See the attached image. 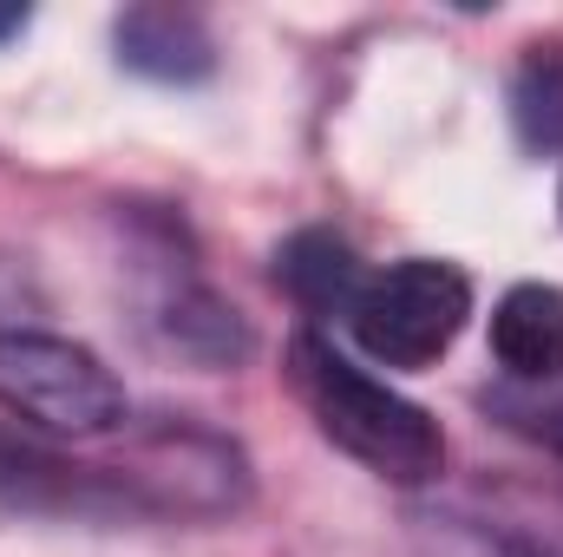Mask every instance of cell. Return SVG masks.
I'll return each instance as SVG.
<instances>
[{
	"instance_id": "9c48e42d",
	"label": "cell",
	"mask_w": 563,
	"mask_h": 557,
	"mask_svg": "<svg viewBox=\"0 0 563 557\" xmlns=\"http://www.w3.org/2000/svg\"><path fill=\"white\" fill-rule=\"evenodd\" d=\"M525 433H538L551 452H563V394H551L544 407H531V414H525Z\"/></svg>"
},
{
	"instance_id": "30bf717a",
	"label": "cell",
	"mask_w": 563,
	"mask_h": 557,
	"mask_svg": "<svg viewBox=\"0 0 563 557\" xmlns=\"http://www.w3.org/2000/svg\"><path fill=\"white\" fill-rule=\"evenodd\" d=\"M26 26V7H0V33H20Z\"/></svg>"
},
{
	"instance_id": "277c9868",
	"label": "cell",
	"mask_w": 563,
	"mask_h": 557,
	"mask_svg": "<svg viewBox=\"0 0 563 557\" xmlns=\"http://www.w3.org/2000/svg\"><path fill=\"white\" fill-rule=\"evenodd\" d=\"M492 354L518 381H563V288L518 282L492 308Z\"/></svg>"
},
{
	"instance_id": "6da1fadb",
	"label": "cell",
	"mask_w": 563,
	"mask_h": 557,
	"mask_svg": "<svg viewBox=\"0 0 563 557\" xmlns=\"http://www.w3.org/2000/svg\"><path fill=\"white\" fill-rule=\"evenodd\" d=\"M288 381H295L301 407L314 414V426L341 452H354L367 472H380L394 485H432L445 472L439 419L426 407H413L407 394H394L387 381H374L367 368H354L321 335H295L288 341Z\"/></svg>"
},
{
	"instance_id": "ba28073f",
	"label": "cell",
	"mask_w": 563,
	"mask_h": 557,
	"mask_svg": "<svg viewBox=\"0 0 563 557\" xmlns=\"http://www.w3.org/2000/svg\"><path fill=\"white\" fill-rule=\"evenodd\" d=\"M511 112H518V132L531 151H563V46H531Z\"/></svg>"
},
{
	"instance_id": "7a4b0ae2",
	"label": "cell",
	"mask_w": 563,
	"mask_h": 557,
	"mask_svg": "<svg viewBox=\"0 0 563 557\" xmlns=\"http://www.w3.org/2000/svg\"><path fill=\"white\" fill-rule=\"evenodd\" d=\"M465 315H472V282L452 263L407 256V263H387L361 282L347 328L380 368H426L459 341Z\"/></svg>"
},
{
	"instance_id": "52a82bcc",
	"label": "cell",
	"mask_w": 563,
	"mask_h": 557,
	"mask_svg": "<svg viewBox=\"0 0 563 557\" xmlns=\"http://www.w3.org/2000/svg\"><path fill=\"white\" fill-rule=\"evenodd\" d=\"M485 532L518 557H563V485H498Z\"/></svg>"
},
{
	"instance_id": "5b68a950",
	"label": "cell",
	"mask_w": 563,
	"mask_h": 557,
	"mask_svg": "<svg viewBox=\"0 0 563 557\" xmlns=\"http://www.w3.org/2000/svg\"><path fill=\"white\" fill-rule=\"evenodd\" d=\"M119 59L151 73V79H197V73H210V33L197 13L132 7L119 20Z\"/></svg>"
},
{
	"instance_id": "8992f818",
	"label": "cell",
	"mask_w": 563,
	"mask_h": 557,
	"mask_svg": "<svg viewBox=\"0 0 563 557\" xmlns=\"http://www.w3.org/2000/svg\"><path fill=\"white\" fill-rule=\"evenodd\" d=\"M276 276L282 288L301 302V308H314V315H347L354 308V295H361V263H354V250L334 237V230H301V237H288L276 250Z\"/></svg>"
},
{
	"instance_id": "3957f363",
	"label": "cell",
	"mask_w": 563,
	"mask_h": 557,
	"mask_svg": "<svg viewBox=\"0 0 563 557\" xmlns=\"http://www.w3.org/2000/svg\"><path fill=\"white\" fill-rule=\"evenodd\" d=\"M0 407L46 433L86 439L125 419V387L79 341L40 335V328H0Z\"/></svg>"
}]
</instances>
